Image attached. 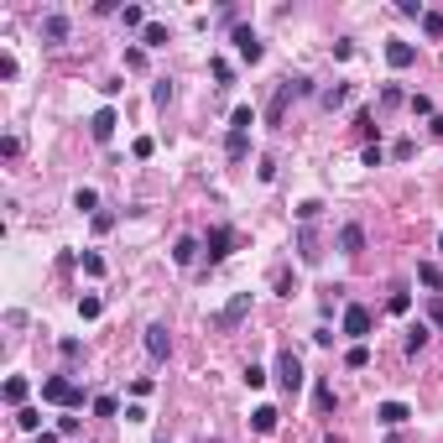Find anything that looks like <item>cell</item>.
I'll return each mask as SVG.
<instances>
[{
  "label": "cell",
  "mask_w": 443,
  "mask_h": 443,
  "mask_svg": "<svg viewBox=\"0 0 443 443\" xmlns=\"http://www.w3.org/2000/svg\"><path fill=\"white\" fill-rule=\"evenodd\" d=\"M277 422H282L277 407H256V412H250V428H256V433H277Z\"/></svg>",
  "instance_id": "17"
},
{
  "label": "cell",
  "mask_w": 443,
  "mask_h": 443,
  "mask_svg": "<svg viewBox=\"0 0 443 443\" xmlns=\"http://www.w3.org/2000/svg\"><path fill=\"white\" fill-rule=\"evenodd\" d=\"M277 381H282V391H287V397H297V391H303V360H297V355L292 350H277Z\"/></svg>",
  "instance_id": "4"
},
{
  "label": "cell",
  "mask_w": 443,
  "mask_h": 443,
  "mask_svg": "<svg viewBox=\"0 0 443 443\" xmlns=\"http://www.w3.org/2000/svg\"><path fill=\"white\" fill-rule=\"evenodd\" d=\"M344 99H350V83H328V89L318 94V105H324V110H339Z\"/></svg>",
  "instance_id": "20"
},
{
  "label": "cell",
  "mask_w": 443,
  "mask_h": 443,
  "mask_svg": "<svg viewBox=\"0 0 443 443\" xmlns=\"http://www.w3.org/2000/svg\"><path fill=\"white\" fill-rule=\"evenodd\" d=\"M417 282H422V287H433V292L443 297V271L433 266V261H417Z\"/></svg>",
  "instance_id": "19"
},
{
  "label": "cell",
  "mask_w": 443,
  "mask_h": 443,
  "mask_svg": "<svg viewBox=\"0 0 443 443\" xmlns=\"http://www.w3.org/2000/svg\"><path fill=\"white\" fill-rule=\"evenodd\" d=\"M199 250H204V240H193V235H183V240L173 245V261H177V266H193V261H199Z\"/></svg>",
  "instance_id": "15"
},
{
  "label": "cell",
  "mask_w": 443,
  "mask_h": 443,
  "mask_svg": "<svg viewBox=\"0 0 443 443\" xmlns=\"http://www.w3.org/2000/svg\"><path fill=\"white\" fill-rule=\"evenodd\" d=\"M433 324H438V328H443V303H433Z\"/></svg>",
  "instance_id": "51"
},
{
  "label": "cell",
  "mask_w": 443,
  "mask_h": 443,
  "mask_svg": "<svg viewBox=\"0 0 443 443\" xmlns=\"http://www.w3.org/2000/svg\"><path fill=\"white\" fill-rule=\"evenodd\" d=\"M130 152H136V157H141V162H146V157H152V152H157V141H152V136H136V146H130Z\"/></svg>",
  "instance_id": "45"
},
{
  "label": "cell",
  "mask_w": 443,
  "mask_h": 443,
  "mask_svg": "<svg viewBox=\"0 0 443 443\" xmlns=\"http://www.w3.org/2000/svg\"><path fill=\"white\" fill-rule=\"evenodd\" d=\"M245 386H250V391H261V386H266V371H261V365H245Z\"/></svg>",
  "instance_id": "40"
},
{
  "label": "cell",
  "mask_w": 443,
  "mask_h": 443,
  "mask_svg": "<svg viewBox=\"0 0 443 443\" xmlns=\"http://www.w3.org/2000/svg\"><path fill=\"white\" fill-rule=\"evenodd\" d=\"M157 443H167V438H157Z\"/></svg>",
  "instance_id": "55"
},
{
  "label": "cell",
  "mask_w": 443,
  "mask_h": 443,
  "mask_svg": "<svg viewBox=\"0 0 443 443\" xmlns=\"http://www.w3.org/2000/svg\"><path fill=\"white\" fill-rule=\"evenodd\" d=\"M73 209L94 219V214H99V193H94V188H79V193H73Z\"/></svg>",
  "instance_id": "22"
},
{
  "label": "cell",
  "mask_w": 443,
  "mask_h": 443,
  "mask_svg": "<svg viewBox=\"0 0 443 443\" xmlns=\"http://www.w3.org/2000/svg\"><path fill=\"white\" fill-rule=\"evenodd\" d=\"M16 428H21V433H42V412H37V407H21V412H16Z\"/></svg>",
  "instance_id": "26"
},
{
  "label": "cell",
  "mask_w": 443,
  "mask_h": 443,
  "mask_svg": "<svg viewBox=\"0 0 443 443\" xmlns=\"http://www.w3.org/2000/svg\"><path fill=\"white\" fill-rule=\"evenodd\" d=\"M245 152H250V136H245V130H230V136H224V157H230V162H245Z\"/></svg>",
  "instance_id": "16"
},
{
  "label": "cell",
  "mask_w": 443,
  "mask_h": 443,
  "mask_svg": "<svg viewBox=\"0 0 443 443\" xmlns=\"http://www.w3.org/2000/svg\"><path fill=\"white\" fill-rule=\"evenodd\" d=\"M26 391H32V386H26V381H21V375H11V381H6V402H11V407H16V412H21V407H26Z\"/></svg>",
  "instance_id": "23"
},
{
  "label": "cell",
  "mask_w": 443,
  "mask_h": 443,
  "mask_svg": "<svg viewBox=\"0 0 443 443\" xmlns=\"http://www.w3.org/2000/svg\"><path fill=\"white\" fill-rule=\"evenodd\" d=\"M152 105H157V110H167V105H173V79H157V89H152Z\"/></svg>",
  "instance_id": "28"
},
{
  "label": "cell",
  "mask_w": 443,
  "mask_h": 443,
  "mask_svg": "<svg viewBox=\"0 0 443 443\" xmlns=\"http://www.w3.org/2000/svg\"><path fill=\"white\" fill-rule=\"evenodd\" d=\"M235 47H240L245 63H261V58H266V47H261V37L250 32V26H235Z\"/></svg>",
  "instance_id": "8"
},
{
  "label": "cell",
  "mask_w": 443,
  "mask_h": 443,
  "mask_svg": "<svg viewBox=\"0 0 443 443\" xmlns=\"http://www.w3.org/2000/svg\"><path fill=\"white\" fill-rule=\"evenodd\" d=\"M428 339H433L428 328H422V324H412V328H407V339H402V350H407V355H422V350H428Z\"/></svg>",
  "instance_id": "18"
},
{
  "label": "cell",
  "mask_w": 443,
  "mask_h": 443,
  "mask_svg": "<svg viewBox=\"0 0 443 443\" xmlns=\"http://www.w3.org/2000/svg\"><path fill=\"white\" fill-rule=\"evenodd\" d=\"M63 438V433H42V438H37V443H58Z\"/></svg>",
  "instance_id": "52"
},
{
  "label": "cell",
  "mask_w": 443,
  "mask_h": 443,
  "mask_svg": "<svg viewBox=\"0 0 443 443\" xmlns=\"http://www.w3.org/2000/svg\"><path fill=\"white\" fill-rule=\"evenodd\" d=\"M297 261H303V266H318V261H324V250H318V235H313V224H303V230H297Z\"/></svg>",
  "instance_id": "9"
},
{
  "label": "cell",
  "mask_w": 443,
  "mask_h": 443,
  "mask_svg": "<svg viewBox=\"0 0 443 443\" xmlns=\"http://www.w3.org/2000/svg\"><path fill=\"white\" fill-rule=\"evenodd\" d=\"M89 224H94V235H110V230H115V214H105V209H99Z\"/></svg>",
  "instance_id": "41"
},
{
  "label": "cell",
  "mask_w": 443,
  "mask_h": 443,
  "mask_svg": "<svg viewBox=\"0 0 443 443\" xmlns=\"http://www.w3.org/2000/svg\"><path fill=\"white\" fill-rule=\"evenodd\" d=\"M271 282H277V292H282V297H292V292H297V277H292L287 266H277V277H271Z\"/></svg>",
  "instance_id": "31"
},
{
  "label": "cell",
  "mask_w": 443,
  "mask_h": 443,
  "mask_svg": "<svg viewBox=\"0 0 443 443\" xmlns=\"http://www.w3.org/2000/svg\"><path fill=\"white\" fill-rule=\"evenodd\" d=\"M42 402H52V407H83V386L68 381V375H47L42 381Z\"/></svg>",
  "instance_id": "2"
},
{
  "label": "cell",
  "mask_w": 443,
  "mask_h": 443,
  "mask_svg": "<svg viewBox=\"0 0 443 443\" xmlns=\"http://www.w3.org/2000/svg\"><path fill=\"white\" fill-rule=\"evenodd\" d=\"M89 407H94V417H115V412H120V402H115V397H94Z\"/></svg>",
  "instance_id": "32"
},
{
  "label": "cell",
  "mask_w": 443,
  "mask_h": 443,
  "mask_svg": "<svg viewBox=\"0 0 443 443\" xmlns=\"http://www.w3.org/2000/svg\"><path fill=\"white\" fill-rule=\"evenodd\" d=\"M313 402H318V412H334V386L318 381V386H313Z\"/></svg>",
  "instance_id": "29"
},
{
  "label": "cell",
  "mask_w": 443,
  "mask_h": 443,
  "mask_svg": "<svg viewBox=\"0 0 443 443\" xmlns=\"http://www.w3.org/2000/svg\"><path fill=\"white\" fill-rule=\"evenodd\" d=\"M386 308H391V313H407V308H412V292H391V297H386Z\"/></svg>",
  "instance_id": "39"
},
{
  "label": "cell",
  "mask_w": 443,
  "mask_h": 443,
  "mask_svg": "<svg viewBox=\"0 0 443 443\" xmlns=\"http://www.w3.org/2000/svg\"><path fill=\"white\" fill-rule=\"evenodd\" d=\"M407 99H412V94H402L397 83H386V89H381V105H407Z\"/></svg>",
  "instance_id": "37"
},
{
  "label": "cell",
  "mask_w": 443,
  "mask_h": 443,
  "mask_svg": "<svg viewBox=\"0 0 443 443\" xmlns=\"http://www.w3.org/2000/svg\"><path fill=\"white\" fill-rule=\"evenodd\" d=\"M230 250H235V230H230V224H214V230L204 235V256H209V261H224Z\"/></svg>",
  "instance_id": "5"
},
{
  "label": "cell",
  "mask_w": 443,
  "mask_h": 443,
  "mask_svg": "<svg viewBox=\"0 0 443 443\" xmlns=\"http://www.w3.org/2000/svg\"><path fill=\"white\" fill-rule=\"evenodd\" d=\"M318 214H324V204H318V199H303V204H297V224H313Z\"/></svg>",
  "instance_id": "30"
},
{
  "label": "cell",
  "mask_w": 443,
  "mask_h": 443,
  "mask_svg": "<svg viewBox=\"0 0 443 443\" xmlns=\"http://www.w3.org/2000/svg\"><path fill=\"white\" fill-rule=\"evenodd\" d=\"M308 94H313V79H282L277 94H271V105H266V120L282 126V120H287V105L292 99H308Z\"/></svg>",
  "instance_id": "1"
},
{
  "label": "cell",
  "mask_w": 443,
  "mask_h": 443,
  "mask_svg": "<svg viewBox=\"0 0 443 443\" xmlns=\"http://www.w3.org/2000/svg\"><path fill=\"white\" fill-rule=\"evenodd\" d=\"M412 152H417V146H412V141H407V136H402V141H397V146H391V157H397V162H407V157H412Z\"/></svg>",
  "instance_id": "49"
},
{
  "label": "cell",
  "mask_w": 443,
  "mask_h": 443,
  "mask_svg": "<svg viewBox=\"0 0 443 443\" xmlns=\"http://www.w3.org/2000/svg\"><path fill=\"white\" fill-rule=\"evenodd\" d=\"M371 324H375V318H371V308H360V303H350V308H344V334H350L355 344H365V339H371Z\"/></svg>",
  "instance_id": "6"
},
{
  "label": "cell",
  "mask_w": 443,
  "mask_h": 443,
  "mask_svg": "<svg viewBox=\"0 0 443 443\" xmlns=\"http://www.w3.org/2000/svg\"><path fill=\"white\" fill-rule=\"evenodd\" d=\"M355 126H360L365 136H375V115H371V110H355Z\"/></svg>",
  "instance_id": "47"
},
{
  "label": "cell",
  "mask_w": 443,
  "mask_h": 443,
  "mask_svg": "<svg viewBox=\"0 0 443 443\" xmlns=\"http://www.w3.org/2000/svg\"><path fill=\"white\" fill-rule=\"evenodd\" d=\"M397 11H402V16H417V21H422V16H428V6H422V0H402Z\"/></svg>",
  "instance_id": "46"
},
{
  "label": "cell",
  "mask_w": 443,
  "mask_h": 443,
  "mask_svg": "<svg viewBox=\"0 0 443 443\" xmlns=\"http://www.w3.org/2000/svg\"><path fill=\"white\" fill-rule=\"evenodd\" d=\"M99 313H105V303H99L94 292H89V297H79V318H99Z\"/></svg>",
  "instance_id": "33"
},
{
  "label": "cell",
  "mask_w": 443,
  "mask_h": 443,
  "mask_svg": "<svg viewBox=\"0 0 443 443\" xmlns=\"http://www.w3.org/2000/svg\"><path fill=\"white\" fill-rule=\"evenodd\" d=\"M146 355H152V360H167V355H173V334H167V324L146 328Z\"/></svg>",
  "instance_id": "10"
},
{
  "label": "cell",
  "mask_w": 443,
  "mask_h": 443,
  "mask_svg": "<svg viewBox=\"0 0 443 443\" xmlns=\"http://www.w3.org/2000/svg\"><path fill=\"white\" fill-rule=\"evenodd\" d=\"M339 250H344V256H360L365 250V224H344V230H339Z\"/></svg>",
  "instance_id": "13"
},
{
  "label": "cell",
  "mask_w": 443,
  "mask_h": 443,
  "mask_svg": "<svg viewBox=\"0 0 443 443\" xmlns=\"http://www.w3.org/2000/svg\"><path fill=\"white\" fill-rule=\"evenodd\" d=\"M115 126H120V120H115V110H94V115H89V136L94 141H110V136H115Z\"/></svg>",
  "instance_id": "12"
},
{
  "label": "cell",
  "mask_w": 443,
  "mask_h": 443,
  "mask_svg": "<svg viewBox=\"0 0 443 443\" xmlns=\"http://www.w3.org/2000/svg\"><path fill=\"white\" fill-rule=\"evenodd\" d=\"M245 318H250V292H235V297H230V303H224L219 313L209 318V324L219 328V334H235V328H240Z\"/></svg>",
  "instance_id": "3"
},
{
  "label": "cell",
  "mask_w": 443,
  "mask_h": 443,
  "mask_svg": "<svg viewBox=\"0 0 443 443\" xmlns=\"http://www.w3.org/2000/svg\"><path fill=\"white\" fill-rule=\"evenodd\" d=\"M422 32H428V37H443V16L428 11V16H422Z\"/></svg>",
  "instance_id": "43"
},
{
  "label": "cell",
  "mask_w": 443,
  "mask_h": 443,
  "mask_svg": "<svg viewBox=\"0 0 443 443\" xmlns=\"http://www.w3.org/2000/svg\"><path fill=\"white\" fill-rule=\"evenodd\" d=\"M428 130H433V136H443V115H433V120H428Z\"/></svg>",
  "instance_id": "50"
},
{
  "label": "cell",
  "mask_w": 443,
  "mask_h": 443,
  "mask_svg": "<svg viewBox=\"0 0 443 443\" xmlns=\"http://www.w3.org/2000/svg\"><path fill=\"white\" fill-rule=\"evenodd\" d=\"M209 73H214V79H219V83H235V68H230V63H224V58H214V63H209Z\"/></svg>",
  "instance_id": "38"
},
{
  "label": "cell",
  "mask_w": 443,
  "mask_h": 443,
  "mask_svg": "<svg viewBox=\"0 0 443 443\" xmlns=\"http://www.w3.org/2000/svg\"><path fill=\"white\" fill-rule=\"evenodd\" d=\"M375 417H381L386 428H402V422L412 417V407H407V402H381V407H375Z\"/></svg>",
  "instance_id": "14"
},
{
  "label": "cell",
  "mask_w": 443,
  "mask_h": 443,
  "mask_svg": "<svg viewBox=\"0 0 443 443\" xmlns=\"http://www.w3.org/2000/svg\"><path fill=\"white\" fill-rule=\"evenodd\" d=\"M407 110H412V115H428V120H433V99H428V94H412Z\"/></svg>",
  "instance_id": "35"
},
{
  "label": "cell",
  "mask_w": 443,
  "mask_h": 443,
  "mask_svg": "<svg viewBox=\"0 0 443 443\" xmlns=\"http://www.w3.org/2000/svg\"><path fill=\"white\" fill-rule=\"evenodd\" d=\"M0 157H6V162H11V157H21V136H6V141H0Z\"/></svg>",
  "instance_id": "44"
},
{
  "label": "cell",
  "mask_w": 443,
  "mask_h": 443,
  "mask_svg": "<svg viewBox=\"0 0 443 443\" xmlns=\"http://www.w3.org/2000/svg\"><path fill=\"white\" fill-rule=\"evenodd\" d=\"M438 250H443V235H438Z\"/></svg>",
  "instance_id": "54"
},
{
  "label": "cell",
  "mask_w": 443,
  "mask_h": 443,
  "mask_svg": "<svg viewBox=\"0 0 443 443\" xmlns=\"http://www.w3.org/2000/svg\"><path fill=\"white\" fill-rule=\"evenodd\" d=\"M344 365H350V371H365V365H371V350H365V344H350V350H344Z\"/></svg>",
  "instance_id": "27"
},
{
  "label": "cell",
  "mask_w": 443,
  "mask_h": 443,
  "mask_svg": "<svg viewBox=\"0 0 443 443\" xmlns=\"http://www.w3.org/2000/svg\"><path fill=\"white\" fill-rule=\"evenodd\" d=\"M0 79H6V83L16 79V58H11V52H0Z\"/></svg>",
  "instance_id": "48"
},
{
  "label": "cell",
  "mask_w": 443,
  "mask_h": 443,
  "mask_svg": "<svg viewBox=\"0 0 443 443\" xmlns=\"http://www.w3.org/2000/svg\"><path fill=\"white\" fill-rule=\"evenodd\" d=\"M83 271H89V277H105V256H99V250H83Z\"/></svg>",
  "instance_id": "34"
},
{
  "label": "cell",
  "mask_w": 443,
  "mask_h": 443,
  "mask_svg": "<svg viewBox=\"0 0 443 443\" xmlns=\"http://www.w3.org/2000/svg\"><path fill=\"white\" fill-rule=\"evenodd\" d=\"M386 63H391V68H412V63H417V47L391 37V42H386Z\"/></svg>",
  "instance_id": "11"
},
{
  "label": "cell",
  "mask_w": 443,
  "mask_h": 443,
  "mask_svg": "<svg viewBox=\"0 0 443 443\" xmlns=\"http://www.w3.org/2000/svg\"><path fill=\"white\" fill-rule=\"evenodd\" d=\"M250 126H256V110H250V105H235V115H230V130H245V136H250Z\"/></svg>",
  "instance_id": "25"
},
{
  "label": "cell",
  "mask_w": 443,
  "mask_h": 443,
  "mask_svg": "<svg viewBox=\"0 0 443 443\" xmlns=\"http://www.w3.org/2000/svg\"><path fill=\"white\" fill-rule=\"evenodd\" d=\"M58 355H63V360H79V355H83V344H79V339H58Z\"/></svg>",
  "instance_id": "36"
},
{
  "label": "cell",
  "mask_w": 443,
  "mask_h": 443,
  "mask_svg": "<svg viewBox=\"0 0 443 443\" xmlns=\"http://www.w3.org/2000/svg\"><path fill=\"white\" fill-rule=\"evenodd\" d=\"M167 42H173V32H167L162 21H152L146 32H141V47H167Z\"/></svg>",
  "instance_id": "24"
},
{
  "label": "cell",
  "mask_w": 443,
  "mask_h": 443,
  "mask_svg": "<svg viewBox=\"0 0 443 443\" xmlns=\"http://www.w3.org/2000/svg\"><path fill=\"white\" fill-rule=\"evenodd\" d=\"M120 21H126V32H146V11H141V6H120Z\"/></svg>",
  "instance_id": "21"
},
{
  "label": "cell",
  "mask_w": 443,
  "mask_h": 443,
  "mask_svg": "<svg viewBox=\"0 0 443 443\" xmlns=\"http://www.w3.org/2000/svg\"><path fill=\"white\" fill-rule=\"evenodd\" d=\"M68 32H73V26H68V16H63V11H47V16H42V42H47V47L68 42Z\"/></svg>",
  "instance_id": "7"
},
{
  "label": "cell",
  "mask_w": 443,
  "mask_h": 443,
  "mask_svg": "<svg viewBox=\"0 0 443 443\" xmlns=\"http://www.w3.org/2000/svg\"><path fill=\"white\" fill-rule=\"evenodd\" d=\"M199 443H224V438H199Z\"/></svg>",
  "instance_id": "53"
},
{
  "label": "cell",
  "mask_w": 443,
  "mask_h": 443,
  "mask_svg": "<svg viewBox=\"0 0 443 443\" xmlns=\"http://www.w3.org/2000/svg\"><path fill=\"white\" fill-rule=\"evenodd\" d=\"M386 162V146L381 141H371V146H365V167H381Z\"/></svg>",
  "instance_id": "42"
}]
</instances>
